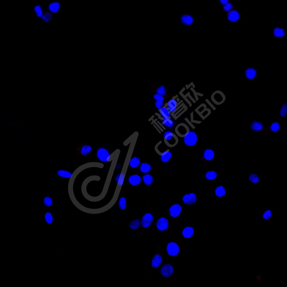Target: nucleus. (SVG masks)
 Instances as JSON below:
<instances>
[{
    "instance_id": "2",
    "label": "nucleus",
    "mask_w": 287,
    "mask_h": 287,
    "mask_svg": "<svg viewBox=\"0 0 287 287\" xmlns=\"http://www.w3.org/2000/svg\"><path fill=\"white\" fill-rule=\"evenodd\" d=\"M162 244L156 248L155 253L151 261V271L158 268L161 265L163 260L162 248Z\"/></svg>"
},
{
    "instance_id": "13",
    "label": "nucleus",
    "mask_w": 287,
    "mask_h": 287,
    "mask_svg": "<svg viewBox=\"0 0 287 287\" xmlns=\"http://www.w3.org/2000/svg\"><path fill=\"white\" fill-rule=\"evenodd\" d=\"M153 220L152 215L150 213L145 214L142 217L141 221V226L144 228L149 227L152 224Z\"/></svg>"
},
{
    "instance_id": "45",
    "label": "nucleus",
    "mask_w": 287,
    "mask_h": 287,
    "mask_svg": "<svg viewBox=\"0 0 287 287\" xmlns=\"http://www.w3.org/2000/svg\"><path fill=\"white\" fill-rule=\"evenodd\" d=\"M126 205V202L125 198L124 197L121 198L119 201V207L122 210H124Z\"/></svg>"
},
{
    "instance_id": "50",
    "label": "nucleus",
    "mask_w": 287,
    "mask_h": 287,
    "mask_svg": "<svg viewBox=\"0 0 287 287\" xmlns=\"http://www.w3.org/2000/svg\"><path fill=\"white\" fill-rule=\"evenodd\" d=\"M205 101L214 110H215L216 109V107L208 99H206L205 100Z\"/></svg>"
},
{
    "instance_id": "11",
    "label": "nucleus",
    "mask_w": 287,
    "mask_h": 287,
    "mask_svg": "<svg viewBox=\"0 0 287 287\" xmlns=\"http://www.w3.org/2000/svg\"><path fill=\"white\" fill-rule=\"evenodd\" d=\"M173 268L170 264L166 263L161 267L160 273L161 276L164 278H168L170 276L173 272Z\"/></svg>"
},
{
    "instance_id": "36",
    "label": "nucleus",
    "mask_w": 287,
    "mask_h": 287,
    "mask_svg": "<svg viewBox=\"0 0 287 287\" xmlns=\"http://www.w3.org/2000/svg\"><path fill=\"white\" fill-rule=\"evenodd\" d=\"M217 173L214 171H209L205 174L206 178L209 180H214L217 177Z\"/></svg>"
},
{
    "instance_id": "47",
    "label": "nucleus",
    "mask_w": 287,
    "mask_h": 287,
    "mask_svg": "<svg viewBox=\"0 0 287 287\" xmlns=\"http://www.w3.org/2000/svg\"><path fill=\"white\" fill-rule=\"evenodd\" d=\"M153 97L154 99L157 101L164 102V97L163 96L157 94H156L154 95Z\"/></svg>"
},
{
    "instance_id": "23",
    "label": "nucleus",
    "mask_w": 287,
    "mask_h": 287,
    "mask_svg": "<svg viewBox=\"0 0 287 287\" xmlns=\"http://www.w3.org/2000/svg\"><path fill=\"white\" fill-rule=\"evenodd\" d=\"M141 179V178L139 175L137 174H134L129 177L128 181L130 184L133 185H135L140 183Z\"/></svg>"
},
{
    "instance_id": "35",
    "label": "nucleus",
    "mask_w": 287,
    "mask_h": 287,
    "mask_svg": "<svg viewBox=\"0 0 287 287\" xmlns=\"http://www.w3.org/2000/svg\"><path fill=\"white\" fill-rule=\"evenodd\" d=\"M42 20L44 22H48L51 21L53 18L52 13L49 11L44 13L41 17Z\"/></svg>"
},
{
    "instance_id": "10",
    "label": "nucleus",
    "mask_w": 287,
    "mask_h": 287,
    "mask_svg": "<svg viewBox=\"0 0 287 287\" xmlns=\"http://www.w3.org/2000/svg\"><path fill=\"white\" fill-rule=\"evenodd\" d=\"M195 110L203 120L208 116L211 113V110L207 108L206 105L204 103L200 104Z\"/></svg>"
},
{
    "instance_id": "28",
    "label": "nucleus",
    "mask_w": 287,
    "mask_h": 287,
    "mask_svg": "<svg viewBox=\"0 0 287 287\" xmlns=\"http://www.w3.org/2000/svg\"><path fill=\"white\" fill-rule=\"evenodd\" d=\"M246 77L249 79H254L257 74V71L255 69L252 68L247 69L245 71Z\"/></svg>"
},
{
    "instance_id": "34",
    "label": "nucleus",
    "mask_w": 287,
    "mask_h": 287,
    "mask_svg": "<svg viewBox=\"0 0 287 287\" xmlns=\"http://www.w3.org/2000/svg\"><path fill=\"white\" fill-rule=\"evenodd\" d=\"M57 174L60 177L68 178H71L73 175V174L70 172L64 170H60L58 171Z\"/></svg>"
},
{
    "instance_id": "14",
    "label": "nucleus",
    "mask_w": 287,
    "mask_h": 287,
    "mask_svg": "<svg viewBox=\"0 0 287 287\" xmlns=\"http://www.w3.org/2000/svg\"><path fill=\"white\" fill-rule=\"evenodd\" d=\"M187 109L186 106L183 103L179 104L176 110L173 113H171V115L175 119H176Z\"/></svg>"
},
{
    "instance_id": "31",
    "label": "nucleus",
    "mask_w": 287,
    "mask_h": 287,
    "mask_svg": "<svg viewBox=\"0 0 287 287\" xmlns=\"http://www.w3.org/2000/svg\"><path fill=\"white\" fill-rule=\"evenodd\" d=\"M140 159L137 157H134L131 158L129 163L130 166L133 168H135L138 166L140 164Z\"/></svg>"
},
{
    "instance_id": "51",
    "label": "nucleus",
    "mask_w": 287,
    "mask_h": 287,
    "mask_svg": "<svg viewBox=\"0 0 287 287\" xmlns=\"http://www.w3.org/2000/svg\"><path fill=\"white\" fill-rule=\"evenodd\" d=\"M228 0H220V1L221 3L223 5H226L228 3Z\"/></svg>"
},
{
    "instance_id": "16",
    "label": "nucleus",
    "mask_w": 287,
    "mask_h": 287,
    "mask_svg": "<svg viewBox=\"0 0 287 287\" xmlns=\"http://www.w3.org/2000/svg\"><path fill=\"white\" fill-rule=\"evenodd\" d=\"M182 210L181 205L179 204H175L170 207L169 209V213L172 217L175 218L180 214Z\"/></svg>"
},
{
    "instance_id": "18",
    "label": "nucleus",
    "mask_w": 287,
    "mask_h": 287,
    "mask_svg": "<svg viewBox=\"0 0 287 287\" xmlns=\"http://www.w3.org/2000/svg\"><path fill=\"white\" fill-rule=\"evenodd\" d=\"M171 113L174 112L178 107L179 104L177 100L173 98L169 100L165 105Z\"/></svg>"
},
{
    "instance_id": "29",
    "label": "nucleus",
    "mask_w": 287,
    "mask_h": 287,
    "mask_svg": "<svg viewBox=\"0 0 287 287\" xmlns=\"http://www.w3.org/2000/svg\"><path fill=\"white\" fill-rule=\"evenodd\" d=\"M158 111L163 118H170V113L165 105L159 109Z\"/></svg>"
},
{
    "instance_id": "30",
    "label": "nucleus",
    "mask_w": 287,
    "mask_h": 287,
    "mask_svg": "<svg viewBox=\"0 0 287 287\" xmlns=\"http://www.w3.org/2000/svg\"><path fill=\"white\" fill-rule=\"evenodd\" d=\"M182 23L184 24L189 25H191L193 22L192 17L189 15H184L181 18Z\"/></svg>"
},
{
    "instance_id": "6",
    "label": "nucleus",
    "mask_w": 287,
    "mask_h": 287,
    "mask_svg": "<svg viewBox=\"0 0 287 287\" xmlns=\"http://www.w3.org/2000/svg\"><path fill=\"white\" fill-rule=\"evenodd\" d=\"M183 138L185 144L190 146L195 145L197 144L198 140V137L196 133L192 131H189Z\"/></svg>"
},
{
    "instance_id": "1",
    "label": "nucleus",
    "mask_w": 287,
    "mask_h": 287,
    "mask_svg": "<svg viewBox=\"0 0 287 287\" xmlns=\"http://www.w3.org/2000/svg\"><path fill=\"white\" fill-rule=\"evenodd\" d=\"M246 127L254 132L265 136H269L271 133L269 131L268 125H264L260 121L254 120L248 122Z\"/></svg>"
},
{
    "instance_id": "41",
    "label": "nucleus",
    "mask_w": 287,
    "mask_h": 287,
    "mask_svg": "<svg viewBox=\"0 0 287 287\" xmlns=\"http://www.w3.org/2000/svg\"><path fill=\"white\" fill-rule=\"evenodd\" d=\"M34 12L36 16L38 18H41L44 13L41 6L39 5H36L34 8Z\"/></svg>"
},
{
    "instance_id": "9",
    "label": "nucleus",
    "mask_w": 287,
    "mask_h": 287,
    "mask_svg": "<svg viewBox=\"0 0 287 287\" xmlns=\"http://www.w3.org/2000/svg\"><path fill=\"white\" fill-rule=\"evenodd\" d=\"M175 131L178 136L183 137L190 131L189 127L186 124L181 123L175 127Z\"/></svg>"
},
{
    "instance_id": "3",
    "label": "nucleus",
    "mask_w": 287,
    "mask_h": 287,
    "mask_svg": "<svg viewBox=\"0 0 287 287\" xmlns=\"http://www.w3.org/2000/svg\"><path fill=\"white\" fill-rule=\"evenodd\" d=\"M92 148L87 143L82 142L79 144L76 149V153L77 156H90L92 152Z\"/></svg>"
},
{
    "instance_id": "22",
    "label": "nucleus",
    "mask_w": 287,
    "mask_h": 287,
    "mask_svg": "<svg viewBox=\"0 0 287 287\" xmlns=\"http://www.w3.org/2000/svg\"><path fill=\"white\" fill-rule=\"evenodd\" d=\"M273 213L271 209L268 208H265L263 209L262 213V217L265 220H268L272 217Z\"/></svg>"
},
{
    "instance_id": "15",
    "label": "nucleus",
    "mask_w": 287,
    "mask_h": 287,
    "mask_svg": "<svg viewBox=\"0 0 287 287\" xmlns=\"http://www.w3.org/2000/svg\"><path fill=\"white\" fill-rule=\"evenodd\" d=\"M197 199V196L193 193L186 194L182 198V201L183 203L187 205L193 204L196 202Z\"/></svg>"
},
{
    "instance_id": "42",
    "label": "nucleus",
    "mask_w": 287,
    "mask_h": 287,
    "mask_svg": "<svg viewBox=\"0 0 287 287\" xmlns=\"http://www.w3.org/2000/svg\"><path fill=\"white\" fill-rule=\"evenodd\" d=\"M44 218L46 222L49 224L52 223L53 221V217L51 213L47 212L44 214Z\"/></svg>"
},
{
    "instance_id": "4",
    "label": "nucleus",
    "mask_w": 287,
    "mask_h": 287,
    "mask_svg": "<svg viewBox=\"0 0 287 287\" xmlns=\"http://www.w3.org/2000/svg\"><path fill=\"white\" fill-rule=\"evenodd\" d=\"M164 141L165 145L169 147H173L178 143L177 136L171 131L166 132L164 136Z\"/></svg>"
},
{
    "instance_id": "24",
    "label": "nucleus",
    "mask_w": 287,
    "mask_h": 287,
    "mask_svg": "<svg viewBox=\"0 0 287 287\" xmlns=\"http://www.w3.org/2000/svg\"><path fill=\"white\" fill-rule=\"evenodd\" d=\"M194 232L193 228L190 226L185 228L183 230L182 235L184 237L186 238H191L193 235Z\"/></svg>"
},
{
    "instance_id": "12",
    "label": "nucleus",
    "mask_w": 287,
    "mask_h": 287,
    "mask_svg": "<svg viewBox=\"0 0 287 287\" xmlns=\"http://www.w3.org/2000/svg\"><path fill=\"white\" fill-rule=\"evenodd\" d=\"M156 227L158 230L161 232L166 231L169 227L168 220L164 217L159 219L156 222Z\"/></svg>"
},
{
    "instance_id": "5",
    "label": "nucleus",
    "mask_w": 287,
    "mask_h": 287,
    "mask_svg": "<svg viewBox=\"0 0 287 287\" xmlns=\"http://www.w3.org/2000/svg\"><path fill=\"white\" fill-rule=\"evenodd\" d=\"M97 159L101 162L106 163L108 162L110 154L108 149L103 146L98 147L96 152Z\"/></svg>"
},
{
    "instance_id": "33",
    "label": "nucleus",
    "mask_w": 287,
    "mask_h": 287,
    "mask_svg": "<svg viewBox=\"0 0 287 287\" xmlns=\"http://www.w3.org/2000/svg\"><path fill=\"white\" fill-rule=\"evenodd\" d=\"M151 165L149 164L143 162L140 166V170L142 172L146 173L149 172L151 169Z\"/></svg>"
},
{
    "instance_id": "19",
    "label": "nucleus",
    "mask_w": 287,
    "mask_h": 287,
    "mask_svg": "<svg viewBox=\"0 0 287 287\" xmlns=\"http://www.w3.org/2000/svg\"><path fill=\"white\" fill-rule=\"evenodd\" d=\"M268 125L269 131L271 133H277L280 131L281 129V124L279 121H277L272 122L269 125Z\"/></svg>"
},
{
    "instance_id": "26",
    "label": "nucleus",
    "mask_w": 287,
    "mask_h": 287,
    "mask_svg": "<svg viewBox=\"0 0 287 287\" xmlns=\"http://www.w3.org/2000/svg\"><path fill=\"white\" fill-rule=\"evenodd\" d=\"M214 151L211 149H206L204 151L203 156L205 159L208 161H210L212 160L215 156Z\"/></svg>"
},
{
    "instance_id": "32",
    "label": "nucleus",
    "mask_w": 287,
    "mask_h": 287,
    "mask_svg": "<svg viewBox=\"0 0 287 287\" xmlns=\"http://www.w3.org/2000/svg\"><path fill=\"white\" fill-rule=\"evenodd\" d=\"M226 191L225 188L222 186L218 187L215 190V194L218 197H222L226 194Z\"/></svg>"
},
{
    "instance_id": "21",
    "label": "nucleus",
    "mask_w": 287,
    "mask_h": 287,
    "mask_svg": "<svg viewBox=\"0 0 287 287\" xmlns=\"http://www.w3.org/2000/svg\"><path fill=\"white\" fill-rule=\"evenodd\" d=\"M227 18L229 20L232 22H235L237 21L239 18V15L238 13L236 11L232 10L229 12L227 14Z\"/></svg>"
},
{
    "instance_id": "25",
    "label": "nucleus",
    "mask_w": 287,
    "mask_h": 287,
    "mask_svg": "<svg viewBox=\"0 0 287 287\" xmlns=\"http://www.w3.org/2000/svg\"><path fill=\"white\" fill-rule=\"evenodd\" d=\"M172 156L171 152L167 149L160 156L161 160L163 162H167L171 159Z\"/></svg>"
},
{
    "instance_id": "46",
    "label": "nucleus",
    "mask_w": 287,
    "mask_h": 287,
    "mask_svg": "<svg viewBox=\"0 0 287 287\" xmlns=\"http://www.w3.org/2000/svg\"><path fill=\"white\" fill-rule=\"evenodd\" d=\"M43 202L44 204L46 206L49 207L52 205L53 201L52 198L50 197L46 196L43 199Z\"/></svg>"
},
{
    "instance_id": "27",
    "label": "nucleus",
    "mask_w": 287,
    "mask_h": 287,
    "mask_svg": "<svg viewBox=\"0 0 287 287\" xmlns=\"http://www.w3.org/2000/svg\"><path fill=\"white\" fill-rule=\"evenodd\" d=\"M126 172L121 170V172L118 174L116 177V181L117 183V185L121 187L124 182L125 176Z\"/></svg>"
},
{
    "instance_id": "40",
    "label": "nucleus",
    "mask_w": 287,
    "mask_h": 287,
    "mask_svg": "<svg viewBox=\"0 0 287 287\" xmlns=\"http://www.w3.org/2000/svg\"><path fill=\"white\" fill-rule=\"evenodd\" d=\"M274 36L277 37H282L285 35V32L284 30L279 28H275L274 31Z\"/></svg>"
},
{
    "instance_id": "7",
    "label": "nucleus",
    "mask_w": 287,
    "mask_h": 287,
    "mask_svg": "<svg viewBox=\"0 0 287 287\" xmlns=\"http://www.w3.org/2000/svg\"><path fill=\"white\" fill-rule=\"evenodd\" d=\"M211 98L213 103L217 105H220L225 101L226 97L225 95L220 90H216L211 95Z\"/></svg>"
},
{
    "instance_id": "8",
    "label": "nucleus",
    "mask_w": 287,
    "mask_h": 287,
    "mask_svg": "<svg viewBox=\"0 0 287 287\" xmlns=\"http://www.w3.org/2000/svg\"><path fill=\"white\" fill-rule=\"evenodd\" d=\"M166 251L168 254L171 257L177 256L179 252V247L176 243L171 241L168 243L166 246Z\"/></svg>"
},
{
    "instance_id": "44",
    "label": "nucleus",
    "mask_w": 287,
    "mask_h": 287,
    "mask_svg": "<svg viewBox=\"0 0 287 287\" xmlns=\"http://www.w3.org/2000/svg\"><path fill=\"white\" fill-rule=\"evenodd\" d=\"M287 104H284L282 106L280 112V115L282 118L285 117L287 112Z\"/></svg>"
},
{
    "instance_id": "37",
    "label": "nucleus",
    "mask_w": 287,
    "mask_h": 287,
    "mask_svg": "<svg viewBox=\"0 0 287 287\" xmlns=\"http://www.w3.org/2000/svg\"><path fill=\"white\" fill-rule=\"evenodd\" d=\"M159 118L162 119V123L165 126L170 127L173 126L174 124L173 122L170 118H164L161 117H160Z\"/></svg>"
},
{
    "instance_id": "17",
    "label": "nucleus",
    "mask_w": 287,
    "mask_h": 287,
    "mask_svg": "<svg viewBox=\"0 0 287 287\" xmlns=\"http://www.w3.org/2000/svg\"><path fill=\"white\" fill-rule=\"evenodd\" d=\"M248 180L249 183L255 185H257L261 182L260 176L256 172H252L248 175Z\"/></svg>"
},
{
    "instance_id": "49",
    "label": "nucleus",
    "mask_w": 287,
    "mask_h": 287,
    "mask_svg": "<svg viewBox=\"0 0 287 287\" xmlns=\"http://www.w3.org/2000/svg\"><path fill=\"white\" fill-rule=\"evenodd\" d=\"M164 102L156 101L155 103L156 107L159 109L163 106Z\"/></svg>"
},
{
    "instance_id": "43",
    "label": "nucleus",
    "mask_w": 287,
    "mask_h": 287,
    "mask_svg": "<svg viewBox=\"0 0 287 287\" xmlns=\"http://www.w3.org/2000/svg\"><path fill=\"white\" fill-rule=\"evenodd\" d=\"M156 91L157 94L163 96L165 95L166 93V89L163 86H161L158 88Z\"/></svg>"
},
{
    "instance_id": "48",
    "label": "nucleus",
    "mask_w": 287,
    "mask_h": 287,
    "mask_svg": "<svg viewBox=\"0 0 287 287\" xmlns=\"http://www.w3.org/2000/svg\"><path fill=\"white\" fill-rule=\"evenodd\" d=\"M232 5L230 3L226 4L223 7V9L225 11H229L232 9Z\"/></svg>"
},
{
    "instance_id": "39",
    "label": "nucleus",
    "mask_w": 287,
    "mask_h": 287,
    "mask_svg": "<svg viewBox=\"0 0 287 287\" xmlns=\"http://www.w3.org/2000/svg\"><path fill=\"white\" fill-rule=\"evenodd\" d=\"M141 224V222L139 219H135L132 221L129 224V227L130 229L135 230L139 227Z\"/></svg>"
},
{
    "instance_id": "38",
    "label": "nucleus",
    "mask_w": 287,
    "mask_h": 287,
    "mask_svg": "<svg viewBox=\"0 0 287 287\" xmlns=\"http://www.w3.org/2000/svg\"><path fill=\"white\" fill-rule=\"evenodd\" d=\"M143 179L144 183L147 185H151L153 181V177L150 174H146L144 175L143 176Z\"/></svg>"
},
{
    "instance_id": "20",
    "label": "nucleus",
    "mask_w": 287,
    "mask_h": 287,
    "mask_svg": "<svg viewBox=\"0 0 287 287\" xmlns=\"http://www.w3.org/2000/svg\"><path fill=\"white\" fill-rule=\"evenodd\" d=\"M60 4L57 1L51 2L49 4L48 7L49 11L52 13H57L60 10Z\"/></svg>"
}]
</instances>
